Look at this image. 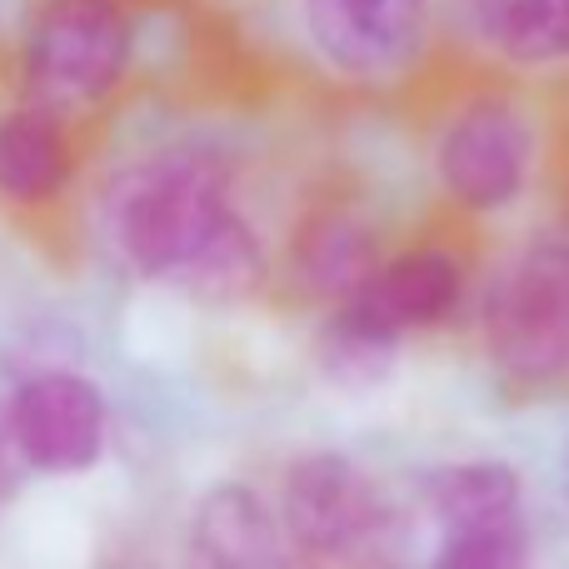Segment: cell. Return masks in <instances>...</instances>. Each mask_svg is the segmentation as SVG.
Here are the masks:
<instances>
[{
	"label": "cell",
	"instance_id": "obj_1",
	"mask_svg": "<svg viewBox=\"0 0 569 569\" xmlns=\"http://www.w3.org/2000/svg\"><path fill=\"white\" fill-rule=\"evenodd\" d=\"M110 236L156 280H180L206 300H240L260 280V246L230 210L226 176L206 156H156L110 186Z\"/></svg>",
	"mask_w": 569,
	"mask_h": 569
},
{
	"label": "cell",
	"instance_id": "obj_2",
	"mask_svg": "<svg viewBox=\"0 0 569 569\" xmlns=\"http://www.w3.org/2000/svg\"><path fill=\"white\" fill-rule=\"evenodd\" d=\"M480 325L505 375L530 385L569 375V240L545 236L525 246L490 280Z\"/></svg>",
	"mask_w": 569,
	"mask_h": 569
},
{
	"label": "cell",
	"instance_id": "obj_3",
	"mask_svg": "<svg viewBox=\"0 0 569 569\" xmlns=\"http://www.w3.org/2000/svg\"><path fill=\"white\" fill-rule=\"evenodd\" d=\"M130 66V20L116 0H50L30 30V86L50 106H96Z\"/></svg>",
	"mask_w": 569,
	"mask_h": 569
},
{
	"label": "cell",
	"instance_id": "obj_4",
	"mask_svg": "<svg viewBox=\"0 0 569 569\" xmlns=\"http://www.w3.org/2000/svg\"><path fill=\"white\" fill-rule=\"evenodd\" d=\"M535 166V126L515 100L480 96L455 110L435 146V176L465 210H505L525 196Z\"/></svg>",
	"mask_w": 569,
	"mask_h": 569
},
{
	"label": "cell",
	"instance_id": "obj_5",
	"mask_svg": "<svg viewBox=\"0 0 569 569\" xmlns=\"http://www.w3.org/2000/svg\"><path fill=\"white\" fill-rule=\"evenodd\" d=\"M280 525L290 545L310 560H365L390 535V510L380 490L345 455H305L284 475Z\"/></svg>",
	"mask_w": 569,
	"mask_h": 569
},
{
	"label": "cell",
	"instance_id": "obj_6",
	"mask_svg": "<svg viewBox=\"0 0 569 569\" xmlns=\"http://www.w3.org/2000/svg\"><path fill=\"white\" fill-rule=\"evenodd\" d=\"M6 425L20 460L46 475H80L106 450V400L76 370H40L10 395Z\"/></svg>",
	"mask_w": 569,
	"mask_h": 569
},
{
	"label": "cell",
	"instance_id": "obj_7",
	"mask_svg": "<svg viewBox=\"0 0 569 569\" xmlns=\"http://www.w3.org/2000/svg\"><path fill=\"white\" fill-rule=\"evenodd\" d=\"M310 40L355 80L400 76L430 36V0H305Z\"/></svg>",
	"mask_w": 569,
	"mask_h": 569
},
{
	"label": "cell",
	"instance_id": "obj_8",
	"mask_svg": "<svg viewBox=\"0 0 569 569\" xmlns=\"http://www.w3.org/2000/svg\"><path fill=\"white\" fill-rule=\"evenodd\" d=\"M196 569H290L300 550L246 485H220L196 510Z\"/></svg>",
	"mask_w": 569,
	"mask_h": 569
},
{
	"label": "cell",
	"instance_id": "obj_9",
	"mask_svg": "<svg viewBox=\"0 0 569 569\" xmlns=\"http://www.w3.org/2000/svg\"><path fill=\"white\" fill-rule=\"evenodd\" d=\"M460 284H465L460 260L450 250H410V256H395L390 266H375L370 280L350 300L365 315H375L385 330L405 335L440 325L460 300Z\"/></svg>",
	"mask_w": 569,
	"mask_h": 569
},
{
	"label": "cell",
	"instance_id": "obj_10",
	"mask_svg": "<svg viewBox=\"0 0 569 569\" xmlns=\"http://www.w3.org/2000/svg\"><path fill=\"white\" fill-rule=\"evenodd\" d=\"M470 30L510 66H565L569 0H465Z\"/></svg>",
	"mask_w": 569,
	"mask_h": 569
},
{
	"label": "cell",
	"instance_id": "obj_11",
	"mask_svg": "<svg viewBox=\"0 0 569 569\" xmlns=\"http://www.w3.org/2000/svg\"><path fill=\"white\" fill-rule=\"evenodd\" d=\"M70 180V146L46 110L0 116V196L20 206L60 196Z\"/></svg>",
	"mask_w": 569,
	"mask_h": 569
},
{
	"label": "cell",
	"instance_id": "obj_12",
	"mask_svg": "<svg viewBox=\"0 0 569 569\" xmlns=\"http://www.w3.org/2000/svg\"><path fill=\"white\" fill-rule=\"evenodd\" d=\"M430 510L440 520V530L505 520V515H520V480L500 460L455 465V470H440L430 480Z\"/></svg>",
	"mask_w": 569,
	"mask_h": 569
},
{
	"label": "cell",
	"instance_id": "obj_13",
	"mask_svg": "<svg viewBox=\"0 0 569 569\" xmlns=\"http://www.w3.org/2000/svg\"><path fill=\"white\" fill-rule=\"evenodd\" d=\"M300 270L305 280L320 295H335V300H350L375 270V250L370 236H365L355 220L345 216H325L315 220L300 236Z\"/></svg>",
	"mask_w": 569,
	"mask_h": 569
},
{
	"label": "cell",
	"instance_id": "obj_14",
	"mask_svg": "<svg viewBox=\"0 0 569 569\" xmlns=\"http://www.w3.org/2000/svg\"><path fill=\"white\" fill-rule=\"evenodd\" d=\"M395 345H400V335L385 330V325L375 320V315H365L355 300H340L335 320L325 325V335H320L325 370L340 385H380L395 365Z\"/></svg>",
	"mask_w": 569,
	"mask_h": 569
},
{
	"label": "cell",
	"instance_id": "obj_15",
	"mask_svg": "<svg viewBox=\"0 0 569 569\" xmlns=\"http://www.w3.org/2000/svg\"><path fill=\"white\" fill-rule=\"evenodd\" d=\"M530 565V530L525 515L445 530V545L430 569H525Z\"/></svg>",
	"mask_w": 569,
	"mask_h": 569
},
{
	"label": "cell",
	"instance_id": "obj_16",
	"mask_svg": "<svg viewBox=\"0 0 569 569\" xmlns=\"http://www.w3.org/2000/svg\"><path fill=\"white\" fill-rule=\"evenodd\" d=\"M560 475H565V500H569V445H565V470Z\"/></svg>",
	"mask_w": 569,
	"mask_h": 569
},
{
	"label": "cell",
	"instance_id": "obj_17",
	"mask_svg": "<svg viewBox=\"0 0 569 569\" xmlns=\"http://www.w3.org/2000/svg\"><path fill=\"white\" fill-rule=\"evenodd\" d=\"M120 569H150V565H120Z\"/></svg>",
	"mask_w": 569,
	"mask_h": 569
},
{
	"label": "cell",
	"instance_id": "obj_18",
	"mask_svg": "<svg viewBox=\"0 0 569 569\" xmlns=\"http://www.w3.org/2000/svg\"><path fill=\"white\" fill-rule=\"evenodd\" d=\"M290 569H305V565H300V560H295V565H290Z\"/></svg>",
	"mask_w": 569,
	"mask_h": 569
}]
</instances>
